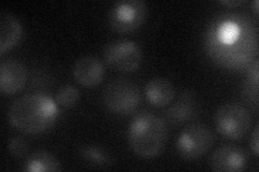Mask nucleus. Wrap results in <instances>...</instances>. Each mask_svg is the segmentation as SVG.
Masks as SVG:
<instances>
[{
	"label": "nucleus",
	"instance_id": "f257e3e1",
	"mask_svg": "<svg viewBox=\"0 0 259 172\" xmlns=\"http://www.w3.org/2000/svg\"><path fill=\"white\" fill-rule=\"evenodd\" d=\"M206 47L223 66L243 67L257 53L256 30L242 15H227L209 26Z\"/></svg>",
	"mask_w": 259,
	"mask_h": 172
},
{
	"label": "nucleus",
	"instance_id": "f03ea898",
	"mask_svg": "<svg viewBox=\"0 0 259 172\" xmlns=\"http://www.w3.org/2000/svg\"><path fill=\"white\" fill-rule=\"evenodd\" d=\"M58 106L50 97L42 94L24 95L11 104L8 118L10 124L29 135L42 134L58 119Z\"/></svg>",
	"mask_w": 259,
	"mask_h": 172
},
{
	"label": "nucleus",
	"instance_id": "7ed1b4c3",
	"mask_svg": "<svg viewBox=\"0 0 259 172\" xmlns=\"http://www.w3.org/2000/svg\"><path fill=\"white\" fill-rule=\"evenodd\" d=\"M127 138L130 146L136 155L145 159L155 158L165 146L166 124L155 114L143 112L130 124Z\"/></svg>",
	"mask_w": 259,
	"mask_h": 172
},
{
	"label": "nucleus",
	"instance_id": "20e7f679",
	"mask_svg": "<svg viewBox=\"0 0 259 172\" xmlns=\"http://www.w3.org/2000/svg\"><path fill=\"white\" fill-rule=\"evenodd\" d=\"M141 91L132 81L118 79L110 82L103 92L105 105L116 114H128L141 103Z\"/></svg>",
	"mask_w": 259,
	"mask_h": 172
},
{
	"label": "nucleus",
	"instance_id": "39448f33",
	"mask_svg": "<svg viewBox=\"0 0 259 172\" xmlns=\"http://www.w3.org/2000/svg\"><path fill=\"white\" fill-rule=\"evenodd\" d=\"M214 140V134L206 125L194 123L184 129L178 137L176 150L184 159H198L210 150Z\"/></svg>",
	"mask_w": 259,
	"mask_h": 172
},
{
	"label": "nucleus",
	"instance_id": "423d86ee",
	"mask_svg": "<svg viewBox=\"0 0 259 172\" xmlns=\"http://www.w3.org/2000/svg\"><path fill=\"white\" fill-rule=\"evenodd\" d=\"M250 124H252V120H250L248 110L240 103H225L216 111V129L218 133L227 138H242L248 132Z\"/></svg>",
	"mask_w": 259,
	"mask_h": 172
},
{
	"label": "nucleus",
	"instance_id": "0eeeda50",
	"mask_svg": "<svg viewBox=\"0 0 259 172\" xmlns=\"http://www.w3.org/2000/svg\"><path fill=\"white\" fill-rule=\"evenodd\" d=\"M147 15V6L142 0H122L113 5L109 12L111 28L121 34L139 29Z\"/></svg>",
	"mask_w": 259,
	"mask_h": 172
},
{
	"label": "nucleus",
	"instance_id": "6e6552de",
	"mask_svg": "<svg viewBox=\"0 0 259 172\" xmlns=\"http://www.w3.org/2000/svg\"><path fill=\"white\" fill-rule=\"evenodd\" d=\"M104 59L110 67L121 72H131L139 68L142 51L134 41L117 40L105 47Z\"/></svg>",
	"mask_w": 259,
	"mask_h": 172
},
{
	"label": "nucleus",
	"instance_id": "1a4fd4ad",
	"mask_svg": "<svg viewBox=\"0 0 259 172\" xmlns=\"http://www.w3.org/2000/svg\"><path fill=\"white\" fill-rule=\"evenodd\" d=\"M246 163L245 152L234 145L218 147L209 160L210 168L217 172H239L245 169Z\"/></svg>",
	"mask_w": 259,
	"mask_h": 172
},
{
	"label": "nucleus",
	"instance_id": "9d476101",
	"mask_svg": "<svg viewBox=\"0 0 259 172\" xmlns=\"http://www.w3.org/2000/svg\"><path fill=\"white\" fill-rule=\"evenodd\" d=\"M72 73L79 84L93 87L102 82L105 69L100 60L93 56H83L76 62Z\"/></svg>",
	"mask_w": 259,
	"mask_h": 172
},
{
	"label": "nucleus",
	"instance_id": "9b49d317",
	"mask_svg": "<svg viewBox=\"0 0 259 172\" xmlns=\"http://www.w3.org/2000/svg\"><path fill=\"white\" fill-rule=\"evenodd\" d=\"M27 72L19 62L7 61L0 65V89L4 94L11 95L23 88Z\"/></svg>",
	"mask_w": 259,
	"mask_h": 172
},
{
	"label": "nucleus",
	"instance_id": "f8f14e48",
	"mask_svg": "<svg viewBox=\"0 0 259 172\" xmlns=\"http://www.w3.org/2000/svg\"><path fill=\"white\" fill-rule=\"evenodd\" d=\"M22 36V27L19 20L9 12L0 15V54L13 47Z\"/></svg>",
	"mask_w": 259,
	"mask_h": 172
},
{
	"label": "nucleus",
	"instance_id": "ddd939ff",
	"mask_svg": "<svg viewBox=\"0 0 259 172\" xmlns=\"http://www.w3.org/2000/svg\"><path fill=\"white\" fill-rule=\"evenodd\" d=\"M145 94L151 104L164 106L173 100L175 89L171 82L166 79L155 78L150 80L146 85Z\"/></svg>",
	"mask_w": 259,
	"mask_h": 172
},
{
	"label": "nucleus",
	"instance_id": "4468645a",
	"mask_svg": "<svg viewBox=\"0 0 259 172\" xmlns=\"http://www.w3.org/2000/svg\"><path fill=\"white\" fill-rule=\"evenodd\" d=\"M197 100L190 93L183 94L167 110V119L174 124H184L196 114Z\"/></svg>",
	"mask_w": 259,
	"mask_h": 172
},
{
	"label": "nucleus",
	"instance_id": "2eb2a0df",
	"mask_svg": "<svg viewBox=\"0 0 259 172\" xmlns=\"http://www.w3.org/2000/svg\"><path fill=\"white\" fill-rule=\"evenodd\" d=\"M24 170L27 172H54L62 170V166L51 153L38 151L28 157L25 166H24Z\"/></svg>",
	"mask_w": 259,
	"mask_h": 172
},
{
	"label": "nucleus",
	"instance_id": "dca6fc26",
	"mask_svg": "<svg viewBox=\"0 0 259 172\" xmlns=\"http://www.w3.org/2000/svg\"><path fill=\"white\" fill-rule=\"evenodd\" d=\"M81 157L84 158L88 162L99 167H108L113 165V159L106 151L95 145H84L79 149Z\"/></svg>",
	"mask_w": 259,
	"mask_h": 172
},
{
	"label": "nucleus",
	"instance_id": "f3484780",
	"mask_svg": "<svg viewBox=\"0 0 259 172\" xmlns=\"http://www.w3.org/2000/svg\"><path fill=\"white\" fill-rule=\"evenodd\" d=\"M80 98V93L78 89L72 85H64L59 89L56 94V101L59 104L66 106V108H71L74 106Z\"/></svg>",
	"mask_w": 259,
	"mask_h": 172
},
{
	"label": "nucleus",
	"instance_id": "a211bd4d",
	"mask_svg": "<svg viewBox=\"0 0 259 172\" xmlns=\"http://www.w3.org/2000/svg\"><path fill=\"white\" fill-rule=\"evenodd\" d=\"M29 144L22 137H13L8 143V151L15 158H22L28 153Z\"/></svg>",
	"mask_w": 259,
	"mask_h": 172
},
{
	"label": "nucleus",
	"instance_id": "6ab92c4d",
	"mask_svg": "<svg viewBox=\"0 0 259 172\" xmlns=\"http://www.w3.org/2000/svg\"><path fill=\"white\" fill-rule=\"evenodd\" d=\"M248 78L250 80V83L253 82L255 87L258 85V61L255 60L254 64L250 65V68L248 70Z\"/></svg>",
	"mask_w": 259,
	"mask_h": 172
},
{
	"label": "nucleus",
	"instance_id": "aec40b11",
	"mask_svg": "<svg viewBox=\"0 0 259 172\" xmlns=\"http://www.w3.org/2000/svg\"><path fill=\"white\" fill-rule=\"evenodd\" d=\"M258 127L255 128L254 130V134H253V138H252V141H250V146H252V150L254 152V154L256 156H258V153H259V141H258Z\"/></svg>",
	"mask_w": 259,
	"mask_h": 172
},
{
	"label": "nucleus",
	"instance_id": "412c9836",
	"mask_svg": "<svg viewBox=\"0 0 259 172\" xmlns=\"http://www.w3.org/2000/svg\"><path fill=\"white\" fill-rule=\"evenodd\" d=\"M223 5H226V6H239V5H242L244 4V2H242V0H240V2H222Z\"/></svg>",
	"mask_w": 259,
	"mask_h": 172
},
{
	"label": "nucleus",
	"instance_id": "4be33fe9",
	"mask_svg": "<svg viewBox=\"0 0 259 172\" xmlns=\"http://www.w3.org/2000/svg\"><path fill=\"white\" fill-rule=\"evenodd\" d=\"M258 5H259L258 0H255V2H254V10H255L256 13H258Z\"/></svg>",
	"mask_w": 259,
	"mask_h": 172
}]
</instances>
